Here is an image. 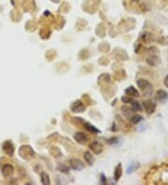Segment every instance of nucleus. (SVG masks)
<instances>
[{"label":"nucleus","mask_w":168,"mask_h":185,"mask_svg":"<svg viewBox=\"0 0 168 185\" xmlns=\"http://www.w3.org/2000/svg\"><path fill=\"white\" fill-rule=\"evenodd\" d=\"M137 86L139 87V89L142 91V93L145 95H151L152 94V84L148 80H145V79H139L137 80Z\"/></svg>","instance_id":"obj_1"},{"label":"nucleus","mask_w":168,"mask_h":185,"mask_svg":"<svg viewBox=\"0 0 168 185\" xmlns=\"http://www.w3.org/2000/svg\"><path fill=\"white\" fill-rule=\"evenodd\" d=\"M143 107H144V110L145 111L148 113V114H152L155 110H156V105L154 102H152L151 100H146L143 102Z\"/></svg>","instance_id":"obj_2"},{"label":"nucleus","mask_w":168,"mask_h":185,"mask_svg":"<svg viewBox=\"0 0 168 185\" xmlns=\"http://www.w3.org/2000/svg\"><path fill=\"white\" fill-rule=\"evenodd\" d=\"M84 110H85V107H84L83 103H82L80 100L75 101V102L72 104V106H71V110H72L73 112L79 113V112L84 111Z\"/></svg>","instance_id":"obj_3"},{"label":"nucleus","mask_w":168,"mask_h":185,"mask_svg":"<svg viewBox=\"0 0 168 185\" xmlns=\"http://www.w3.org/2000/svg\"><path fill=\"white\" fill-rule=\"evenodd\" d=\"M2 174L4 177L6 178H8V177H11L14 173V168L11 165H4L2 167V170H1Z\"/></svg>","instance_id":"obj_4"},{"label":"nucleus","mask_w":168,"mask_h":185,"mask_svg":"<svg viewBox=\"0 0 168 185\" xmlns=\"http://www.w3.org/2000/svg\"><path fill=\"white\" fill-rule=\"evenodd\" d=\"M70 166L75 170H82L84 168V164L79 159H71L70 160Z\"/></svg>","instance_id":"obj_5"},{"label":"nucleus","mask_w":168,"mask_h":185,"mask_svg":"<svg viewBox=\"0 0 168 185\" xmlns=\"http://www.w3.org/2000/svg\"><path fill=\"white\" fill-rule=\"evenodd\" d=\"M168 93L165 90H158L155 94V99L159 102H165L167 100Z\"/></svg>","instance_id":"obj_6"},{"label":"nucleus","mask_w":168,"mask_h":185,"mask_svg":"<svg viewBox=\"0 0 168 185\" xmlns=\"http://www.w3.org/2000/svg\"><path fill=\"white\" fill-rule=\"evenodd\" d=\"M90 148L92 150V152L95 154H100L103 152V146L101 143L97 142V141H94L93 143H91Z\"/></svg>","instance_id":"obj_7"},{"label":"nucleus","mask_w":168,"mask_h":185,"mask_svg":"<svg viewBox=\"0 0 168 185\" xmlns=\"http://www.w3.org/2000/svg\"><path fill=\"white\" fill-rule=\"evenodd\" d=\"M74 139L77 142L80 143V144H84L87 142L88 140V138L86 137V135H84V133L82 132H77L75 135H74Z\"/></svg>","instance_id":"obj_8"},{"label":"nucleus","mask_w":168,"mask_h":185,"mask_svg":"<svg viewBox=\"0 0 168 185\" xmlns=\"http://www.w3.org/2000/svg\"><path fill=\"white\" fill-rule=\"evenodd\" d=\"M3 150L4 152L8 154V155H12L13 153H14V147H13V144L10 142V141H6L4 144H3Z\"/></svg>","instance_id":"obj_9"},{"label":"nucleus","mask_w":168,"mask_h":185,"mask_svg":"<svg viewBox=\"0 0 168 185\" xmlns=\"http://www.w3.org/2000/svg\"><path fill=\"white\" fill-rule=\"evenodd\" d=\"M125 94L128 95V96H130V97H137V96H139V93H138V91L134 87V86H129L126 90H125Z\"/></svg>","instance_id":"obj_10"},{"label":"nucleus","mask_w":168,"mask_h":185,"mask_svg":"<svg viewBox=\"0 0 168 185\" xmlns=\"http://www.w3.org/2000/svg\"><path fill=\"white\" fill-rule=\"evenodd\" d=\"M147 63L150 65V66H156L159 63H160V59L157 55H153L151 54L150 57H148L147 59Z\"/></svg>","instance_id":"obj_11"},{"label":"nucleus","mask_w":168,"mask_h":185,"mask_svg":"<svg viewBox=\"0 0 168 185\" xmlns=\"http://www.w3.org/2000/svg\"><path fill=\"white\" fill-rule=\"evenodd\" d=\"M84 159H85V161L88 163V165H90V166H92L93 164H94V156L92 155V153H90V152H86V153H84Z\"/></svg>","instance_id":"obj_12"},{"label":"nucleus","mask_w":168,"mask_h":185,"mask_svg":"<svg viewBox=\"0 0 168 185\" xmlns=\"http://www.w3.org/2000/svg\"><path fill=\"white\" fill-rule=\"evenodd\" d=\"M40 179H41V183L43 184L48 185L50 183V177L49 175L46 173V172H42L41 175H40Z\"/></svg>","instance_id":"obj_13"},{"label":"nucleus","mask_w":168,"mask_h":185,"mask_svg":"<svg viewBox=\"0 0 168 185\" xmlns=\"http://www.w3.org/2000/svg\"><path fill=\"white\" fill-rule=\"evenodd\" d=\"M114 176H115V180L116 181H119L121 176H122V165L119 164L116 168H115V171H114Z\"/></svg>","instance_id":"obj_14"},{"label":"nucleus","mask_w":168,"mask_h":185,"mask_svg":"<svg viewBox=\"0 0 168 185\" xmlns=\"http://www.w3.org/2000/svg\"><path fill=\"white\" fill-rule=\"evenodd\" d=\"M142 120H143V118L140 115H133L131 118V123H132V124H138Z\"/></svg>","instance_id":"obj_15"},{"label":"nucleus","mask_w":168,"mask_h":185,"mask_svg":"<svg viewBox=\"0 0 168 185\" xmlns=\"http://www.w3.org/2000/svg\"><path fill=\"white\" fill-rule=\"evenodd\" d=\"M84 127L88 130V131H90V132H93V133H95V134H97V133H100V130H98L97 128H95L94 126H93L92 124H84Z\"/></svg>","instance_id":"obj_16"},{"label":"nucleus","mask_w":168,"mask_h":185,"mask_svg":"<svg viewBox=\"0 0 168 185\" xmlns=\"http://www.w3.org/2000/svg\"><path fill=\"white\" fill-rule=\"evenodd\" d=\"M131 105H132V109L134 110V111H141L142 110V107H141V105L137 101L134 100L131 103Z\"/></svg>","instance_id":"obj_17"},{"label":"nucleus","mask_w":168,"mask_h":185,"mask_svg":"<svg viewBox=\"0 0 168 185\" xmlns=\"http://www.w3.org/2000/svg\"><path fill=\"white\" fill-rule=\"evenodd\" d=\"M122 111L123 112V114L125 115V116H127V117H129V116H131L132 114H133V111H134V110L131 108H128V107H122Z\"/></svg>","instance_id":"obj_18"},{"label":"nucleus","mask_w":168,"mask_h":185,"mask_svg":"<svg viewBox=\"0 0 168 185\" xmlns=\"http://www.w3.org/2000/svg\"><path fill=\"white\" fill-rule=\"evenodd\" d=\"M139 168V164H131L128 168H127V173L128 174H132L133 172H135L137 168Z\"/></svg>","instance_id":"obj_19"},{"label":"nucleus","mask_w":168,"mask_h":185,"mask_svg":"<svg viewBox=\"0 0 168 185\" xmlns=\"http://www.w3.org/2000/svg\"><path fill=\"white\" fill-rule=\"evenodd\" d=\"M142 39L145 43H149L152 40V35L150 33H144L142 36Z\"/></svg>","instance_id":"obj_20"},{"label":"nucleus","mask_w":168,"mask_h":185,"mask_svg":"<svg viewBox=\"0 0 168 185\" xmlns=\"http://www.w3.org/2000/svg\"><path fill=\"white\" fill-rule=\"evenodd\" d=\"M122 100L124 102V103H129V104H131L133 101H134V99L132 98V97H130V96H123V97H122Z\"/></svg>","instance_id":"obj_21"},{"label":"nucleus","mask_w":168,"mask_h":185,"mask_svg":"<svg viewBox=\"0 0 168 185\" xmlns=\"http://www.w3.org/2000/svg\"><path fill=\"white\" fill-rule=\"evenodd\" d=\"M164 83H165V85L168 88V75L165 78V80H164Z\"/></svg>","instance_id":"obj_22"}]
</instances>
